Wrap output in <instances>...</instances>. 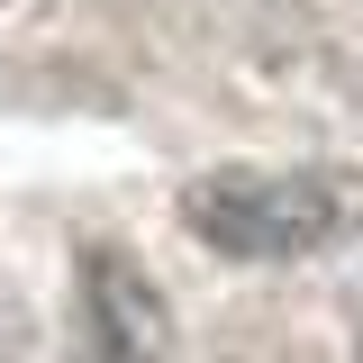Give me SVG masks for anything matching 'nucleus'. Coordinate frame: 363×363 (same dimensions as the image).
Returning a JSON list of instances; mask_svg holds the SVG:
<instances>
[{
	"mask_svg": "<svg viewBox=\"0 0 363 363\" xmlns=\"http://www.w3.org/2000/svg\"><path fill=\"white\" fill-rule=\"evenodd\" d=\"M191 227L236 255H309L327 236L363 227V182L354 173H209L191 182Z\"/></svg>",
	"mask_w": 363,
	"mask_h": 363,
	"instance_id": "nucleus-1",
	"label": "nucleus"
}]
</instances>
